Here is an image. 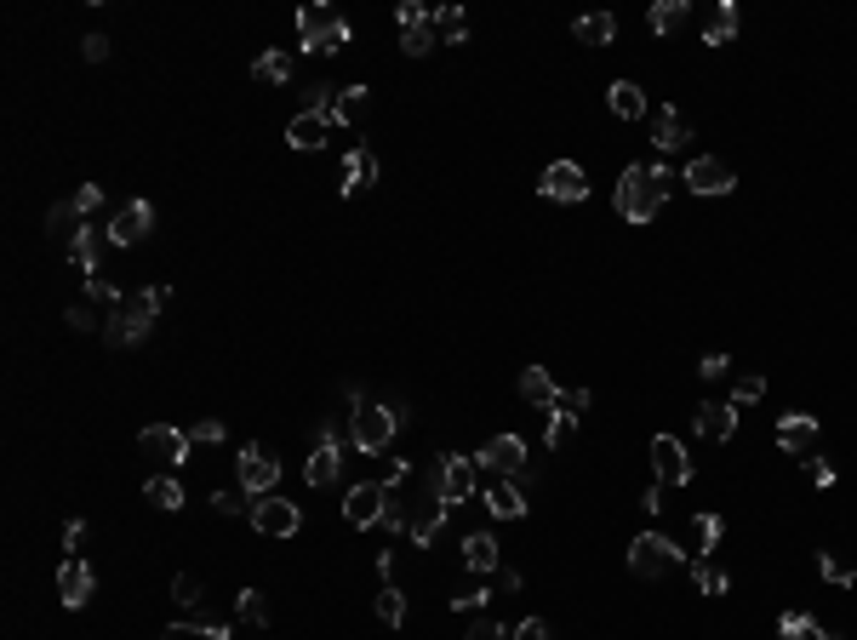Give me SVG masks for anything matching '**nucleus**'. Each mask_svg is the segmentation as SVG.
I'll return each mask as SVG.
<instances>
[{"label": "nucleus", "instance_id": "69168bd1", "mask_svg": "<svg viewBox=\"0 0 857 640\" xmlns=\"http://www.w3.org/2000/svg\"><path fill=\"white\" fill-rule=\"evenodd\" d=\"M423 18H429V12H423L418 0H400V12H395V23H400V29H406V23H423Z\"/></svg>", "mask_w": 857, "mask_h": 640}, {"label": "nucleus", "instance_id": "473e14b6", "mask_svg": "<svg viewBox=\"0 0 857 640\" xmlns=\"http://www.w3.org/2000/svg\"><path fill=\"white\" fill-rule=\"evenodd\" d=\"M686 12H692L686 0H658V6L646 12V23H652V35H675L680 23H686Z\"/></svg>", "mask_w": 857, "mask_h": 640}, {"label": "nucleus", "instance_id": "0e129e2a", "mask_svg": "<svg viewBox=\"0 0 857 640\" xmlns=\"http://www.w3.org/2000/svg\"><path fill=\"white\" fill-rule=\"evenodd\" d=\"M80 543H86V520H69V526H63V549L80 555Z\"/></svg>", "mask_w": 857, "mask_h": 640}, {"label": "nucleus", "instance_id": "79ce46f5", "mask_svg": "<svg viewBox=\"0 0 857 640\" xmlns=\"http://www.w3.org/2000/svg\"><path fill=\"white\" fill-rule=\"evenodd\" d=\"M818 578H823V583H835V589H852L857 572H852V566H846L840 555H829V549H823V555H818Z\"/></svg>", "mask_w": 857, "mask_h": 640}, {"label": "nucleus", "instance_id": "f8f14e48", "mask_svg": "<svg viewBox=\"0 0 857 640\" xmlns=\"http://www.w3.org/2000/svg\"><path fill=\"white\" fill-rule=\"evenodd\" d=\"M155 229V206L149 200H126L115 218L103 223V235H109V246H138L143 235Z\"/></svg>", "mask_w": 857, "mask_h": 640}, {"label": "nucleus", "instance_id": "5fc2aeb1", "mask_svg": "<svg viewBox=\"0 0 857 640\" xmlns=\"http://www.w3.org/2000/svg\"><path fill=\"white\" fill-rule=\"evenodd\" d=\"M86 298H92V303H109V309H120V303H126V298H120V292H115V286H109L103 275L86 280Z\"/></svg>", "mask_w": 857, "mask_h": 640}, {"label": "nucleus", "instance_id": "603ef678", "mask_svg": "<svg viewBox=\"0 0 857 640\" xmlns=\"http://www.w3.org/2000/svg\"><path fill=\"white\" fill-rule=\"evenodd\" d=\"M589 400H595L589 389H560L555 406H560V412H572V418H583V412H589Z\"/></svg>", "mask_w": 857, "mask_h": 640}, {"label": "nucleus", "instance_id": "f704fd0d", "mask_svg": "<svg viewBox=\"0 0 857 640\" xmlns=\"http://www.w3.org/2000/svg\"><path fill=\"white\" fill-rule=\"evenodd\" d=\"M720 532H726V520H720V515H692V543H698V560H709L720 549Z\"/></svg>", "mask_w": 857, "mask_h": 640}, {"label": "nucleus", "instance_id": "de8ad7c7", "mask_svg": "<svg viewBox=\"0 0 857 640\" xmlns=\"http://www.w3.org/2000/svg\"><path fill=\"white\" fill-rule=\"evenodd\" d=\"M755 400H766V378H738L732 383V406H755Z\"/></svg>", "mask_w": 857, "mask_h": 640}, {"label": "nucleus", "instance_id": "4468645a", "mask_svg": "<svg viewBox=\"0 0 857 640\" xmlns=\"http://www.w3.org/2000/svg\"><path fill=\"white\" fill-rule=\"evenodd\" d=\"M686 189H692V195H732V189H738V172L720 155H698L686 166Z\"/></svg>", "mask_w": 857, "mask_h": 640}, {"label": "nucleus", "instance_id": "2f4dec72", "mask_svg": "<svg viewBox=\"0 0 857 640\" xmlns=\"http://www.w3.org/2000/svg\"><path fill=\"white\" fill-rule=\"evenodd\" d=\"M732 35H738V6H732V0H720L715 18H709V29H703V46H726Z\"/></svg>", "mask_w": 857, "mask_h": 640}, {"label": "nucleus", "instance_id": "ddd939ff", "mask_svg": "<svg viewBox=\"0 0 857 640\" xmlns=\"http://www.w3.org/2000/svg\"><path fill=\"white\" fill-rule=\"evenodd\" d=\"M652 469H658L663 486H686V480L698 475L692 452H686V446H680L675 435H658V440H652Z\"/></svg>", "mask_w": 857, "mask_h": 640}, {"label": "nucleus", "instance_id": "bf43d9fd", "mask_svg": "<svg viewBox=\"0 0 857 640\" xmlns=\"http://www.w3.org/2000/svg\"><path fill=\"white\" fill-rule=\"evenodd\" d=\"M515 640H555V629H549L543 618H520L515 623Z\"/></svg>", "mask_w": 857, "mask_h": 640}, {"label": "nucleus", "instance_id": "774afa93", "mask_svg": "<svg viewBox=\"0 0 857 640\" xmlns=\"http://www.w3.org/2000/svg\"><path fill=\"white\" fill-rule=\"evenodd\" d=\"M166 640H172V635H166Z\"/></svg>", "mask_w": 857, "mask_h": 640}, {"label": "nucleus", "instance_id": "864d4df0", "mask_svg": "<svg viewBox=\"0 0 857 640\" xmlns=\"http://www.w3.org/2000/svg\"><path fill=\"white\" fill-rule=\"evenodd\" d=\"M800 463H806V480H812V486H835V463H829V458L812 452V458H800Z\"/></svg>", "mask_w": 857, "mask_h": 640}, {"label": "nucleus", "instance_id": "6ab92c4d", "mask_svg": "<svg viewBox=\"0 0 857 640\" xmlns=\"http://www.w3.org/2000/svg\"><path fill=\"white\" fill-rule=\"evenodd\" d=\"M463 566H469V572H480V578H498L503 543L492 538V532H469V538H463Z\"/></svg>", "mask_w": 857, "mask_h": 640}, {"label": "nucleus", "instance_id": "a211bd4d", "mask_svg": "<svg viewBox=\"0 0 857 640\" xmlns=\"http://www.w3.org/2000/svg\"><path fill=\"white\" fill-rule=\"evenodd\" d=\"M778 446L783 452H795V458H812V452H818V418H812V412H789V418H778Z\"/></svg>", "mask_w": 857, "mask_h": 640}, {"label": "nucleus", "instance_id": "7ed1b4c3", "mask_svg": "<svg viewBox=\"0 0 857 640\" xmlns=\"http://www.w3.org/2000/svg\"><path fill=\"white\" fill-rule=\"evenodd\" d=\"M680 566H692L686 560V549H680L675 538H663V532H640L635 543H629V572L635 578H663V572H680Z\"/></svg>", "mask_w": 857, "mask_h": 640}, {"label": "nucleus", "instance_id": "6e6552de", "mask_svg": "<svg viewBox=\"0 0 857 640\" xmlns=\"http://www.w3.org/2000/svg\"><path fill=\"white\" fill-rule=\"evenodd\" d=\"M235 480L252 492V498H269L280 486V458L269 452V446H240V458H235Z\"/></svg>", "mask_w": 857, "mask_h": 640}, {"label": "nucleus", "instance_id": "9b49d317", "mask_svg": "<svg viewBox=\"0 0 857 640\" xmlns=\"http://www.w3.org/2000/svg\"><path fill=\"white\" fill-rule=\"evenodd\" d=\"M189 446H195V440H189V429H178V423H149V429L138 435V452H149V458H160V463H172V469H178V463H189Z\"/></svg>", "mask_w": 857, "mask_h": 640}, {"label": "nucleus", "instance_id": "680f3d73", "mask_svg": "<svg viewBox=\"0 0 857 640\" xmlns=\"http://www.w3.org/2000/svg\"><path fill=\"white\" fill-rule=\"evenodd\" d=\"M80 58L103 63V58H109V35H86V40H80Z\"/></svg>", "mask_w": 857, "mask_h": 640}, {"label": "nucleus", "instance_id": "c03bdc74", "mask_svg": "<svg viewBox=\"0 0 857 640\" xmlns=\"http://www.w3.org/2000/svg\"><path fill=\"white\" fill-rule=\"evenodd\" d=\"M252 492H246V486H223V492H212V509H218V515H252Z\"/></svg>", "mask_w": 857, "mask_h": 640}, {"label": "nucleus", "instance_id": "1a4fd4ad", "mask_svg": "<svg viewBox=\"0 0 857 640\" xmlns=\"http://www.w3.org/2000/svg\"><path fill=\"white\" fill-rule=\"evenodd\" d=\"M252 526H258L263 538H298L303 509H298L292 498H280V492H269V498H252Z\"/></svg>", "mask_w": 857, "mask_h": 640}, {"label": "nucleus", "instance_id": "f03ea898", "mask_svg": "<svg viewBox=\"0 0 857 640\" xmlns=\"http://www.w3.org/2000/svg\"><path fill=\"white\" fill-rule=\"evenodd\" d=\"M166 303H172V286H143V292H132L120 309H109L103 343H109V349H132V343H143L149 332H155V315L166 309Z\"/></svg>", "mask_w": 857, "mask_h": 640}, {"label": "nucleus", "instance_id": "ea45409f", "mask_svg": "<svg viewBox=\"0 0 857 640\" xmlns=\"http://www.w3.org/2000/svg\"><path fill=\"white\" fill-rule=\"evenodd\" d=\"M252 75L269 80V86H286V80H292V52H263V58L252 63Z\"/></svg>", "mask_w": 857, "mask_h": 640}, {"label": "nucleus", "instance_id": "58836bf2", "mask_svg": "<svg viewBox=\"0 0 857 640\" xmlns=\"http://www.w3.org/2000/svg\"><path fill=\"white\" fill-rule=\"evenodd\" d=\"M166 635L172 640H235V629H229V623H172V629H166Z\"/></svg>", "mask_w": 857, "mask_h": 640}, {"label": "nucleus", "instance_id": "6e6d98bb", "mask_svg": "<svg viewBox=\"0 0 857 640\" xmlns=\"http://www.w3.org/2000/svg\"><path fill=\"white\" fill-rule=\"evenodd\" d=\"M486 600H492V589H463V595H452V612H463V618H469V612H480Z\"/></svg>", "mask_w": 857, "mask_h": 640}, {"label": "nucleus", "instance_id": "20e7f679", "mask_svg": "<svg viewBox=\"0 0 857 640\" xmlns=\"http://www.w3.org/2000/svg\"><path fill=\"white\" fill-rule=\"evenodd\" d=\"M298 40H303V52L332 58V52L349 46V23H343L332 6H303V12H298Z\"/></svg>", "mask_w": 857, "mask_h": 640}, {"label": "nucleus", "instance_id": "f257e3e1", "mask_svg": "<svg viewBox=\"0 0 857 640\" xmlns=\"http://www.w3.org/2000/svg\"><path fill=\"white\" fill-rule=\"evenodd\" d=\"M669 189H675V172H669L663 160H652V166H629V172L618 178L612 206H618V218H629V223H652L663 212Z\"/></svg>", "mask_w": 857, "mask_h": 640}, {"label": "nucleus", "instance_id": "c85d7f7f", "mask_svg": "<svg viewBox=\"0 0 857 640\" xmlns=\"http://www.w3.org/2000/svg\"><path fill=\"white\" fill-rule=\"evenodd\" d=\"M326 132H332V126H326L320 115H309V109H303V115L286 126V143H292V149H320V143H326Z\"/></svg>", "mask_w": 857, "mask_h": 640}, {"label": "nucleus", "instance_id": "a878e982", "mask_svg": "<svg viewBox=\"0 0 857 640\" xmlns=\"http://www.w3.org/2000/svg\"><path fill=\"white\" fill-rule=\"evenodd\" d=\"M572 35H578L583 46H612V40H618V18H612V12H589V18L572 23Z\"/></svg>", "mask_w": 857, "mask_h": 640}, {"label": "nucleus", "instance_id": "a19ab883", "mask_svg": "<svg viewBox=\"0 0 857 640\" xmlns=\"http://www.w3.org/2000/svg\"><path fill=\"white\" fill-rule=\"evenodd\" d=\"M463 640H503V623L492 618L486 606H480V612H469V618H463Z\"/></svg>", "mask_w": 857, "mask_h": 640}, {"label": "nucleus", "instance_id": "bb28decb", "mask_svg": "<svg viewBox=\"0 0 857 640\" xmlns=\"http://www.w3.org/2000/svg\"><path fill=\"white\" fill-rule=\"evenodd\" d=\"M606 103H612V115H618V120H640V115H646V92H640L635 80H612Z\"/></svg>", "mask_w": 857, "mask_h": 640}, {"label": "nucleus", "instance_id": "dca6fc26", "mask_svg": "<svg viewBox=\"0 0 857 640\" xmlns=\"http://www.w3.org/2000/svg\"><path fill=\"white\" fill-rule=\"evenodd\" d=\"M475 463L480 469H492V475H520V469H526V440L520 435H492L475 452Z\"/></svg>", "mask_w": 857, "mask_h": 640}, {"label": "nucleus", "instance_id": "3c124183", "mask_svg": "<svg viewBox=\"0 0 857 640\" xmlns=\"http://www.w3.org/2000/svg\"><path fill=\"white\" fill-rule=\"evenodd\" d=\"M189 440H195V446H218V440H223V423L218 418H195V423H189Z\"/></svg>", "mask_w": 857, "mask_h": 640}, {"label": "nucleus", "instance_id": "13d9d810", "mask_svg": "<svg viewBox=\"0 0 857 640\" xmlns=\"http://www.w3.org/2000/svg\"><path fill=\"white\" fill-rule=\"evenodd\" d=\"M98 206H103V189H98V183H80V195H75V212H80V218H92Z\"/></svg>", "mask_w": 857, "mask_h": 640}, {"label": "nucleus", "instance_id": "c756f323", "mask_svg": "<svg viewBox=\"0 0 857 640\" xmlns=\"http://www.w3.org/2000/svg\"><path fill=\"white\" fill-rule=\"evenodd\" d=\"M400 52H406V58H429V52H435V12L423 23H406V29H400Z\"/></svg>", "mask_w": 857, "mask_h": 640}, {"label": "nucleus", "instance_id": "72a5a7b5", "mask_svg": "<svg viewBox=\"0 0 857 640\" xmlns=\"http://www.w3.org/2000/svg\"><path fill=\"white\" fill-rule=\"evenodd\" d=\"M692 589H698V595H726L732 578H726V566H715V560H692Z\"/></svg>", "mask_w": 857, "mask_h": 640}, {"label": "nucleus", "instance_id": "8fccbe9b", "mask_svg": "<svg viewBox=\"0 0 857 640\" xmlns=\"http://www.w3.org/2000/svg\"><path fill=\"white\" fill-rule=\"evenodd\" d=\"M69 223H86V218H80V212H75V200H58V206L46 212V229H52V235H63Z\"/></svg>", "mask_w": 857, "mask_h": 640}, {"label": "nucleus", "instance_id": "412c9836", "mask_svg": "<svg viewBox=\"0 0 857 640\" xmlns=\"http://www.w3.org/2000/svg\"><path fill=\"white\" fill-rule=\"evenodd\" d=\"M703 440H732L738 435V406H720V400H703L698 412H692Z\"/></svg>", "mask_w": 857, "mask_h": 640}, {"label": "nucleus", "instance_id": "c9c22d12", "mask_svg": "<svg viewBox=\"0 0 857 640\" xmlns=\"http://www.w3.org/2000/svg\"><path fill=\"white\" fill-rule=\"evenodd\" d=\"M143 498L155 503V509H183V486L172 475H149L143 480Z\"/></svg>", "mask_w": 857, "mask_h": 640}, {"label": "nucleus", "instance_id": "7c9ffc66", "mask_svg": "<svg viewBox=\"0 0 857 640\" xmlns=\"http://www.w3.org/2000/svg\"><path fill=\"white\" fill-rule=\"evenodd\" d=\"M778 635L783 640H840V635H829L823 623H812L806 612H783V618H778Z\"/></svg>", "mask_w": 857, "mask_h": 640}, {"label": "nucleus", "instance_id": "e433bc0d", "mask_svg": "<svg viewBox=\"0 0 857 640\" xmlns=\"http://www.w3.org/2000/svg\"><path fill=\"white\" fill-rule=\"evenodd\" d=\"M235 618L246 623V629H263V623H269V600H263V589H240V595H235Z\"/></svg>", "mask_w": 857, "mask_h": 640}, {"label": "nucleus", "instance_id": "338daca9", "mask_svg": "<svg viewBox=\"0 0 857 640\" xmlns=\"http://www.w3.org/2000/svg\"><path fill=\"white\" fill-rule=\"evenodd\" d=\"M498 589H503V595H515V589H520V572H515V566H498Z\"/></svg>", "mask_w": 857, "mask_h": 640}, {"label": "nucleus", "instance_id": "37998d69", "mask_svg": "<svg viewBox=\"0 0 857 640\" xmlns=\"http://www.w3.org/2000/svg\"><path fill=\"white\" fill-rule=\"evenodd\" d=\"M572 429H578V418H572V412H549V429H543V446H549V452H560V446H566V440H572Z\"/></svg>", "mask_w": 857, "mask_h": 640}, {"label": "nucleus", "instance_id": "5701e85b", "mask_svg": "<svg viewBox=\"0 0 857 640\" xmlns=\"http://www.w3.org/2000/svg\"><path fill=\"white\" fill-rule=\"evenodd\" d=\"M103 240H109V235H103V229H92V223H80V229H75V240H69V263H75V269H80L86 280L98 275Z\"/></svg>", "mask_w": 857, "mask_h": 640}, {"label": "nucleus", "instance_id": "4be33fe9", "mask_svg": "<svg viewBox=\"0 0 857 640\" xmlns=\"http://www.w3.org/2000/svg\"><path fill=\"white\" fill-rule=\"evenodd\" d=\"M652 143H658L663 155L686 149V143H692V120L680 115V109H658V115H652Z\"/></svg>", "mask_w": 857, "mask_h": 640}, {"label": "nucleus", "instance_id": "f3484780", "mask_svg": "<svg viewBox=\"0 0 857 640\" xmlns=\"http://www.w3.org/2000/svg\"><path fill=\"white\" fill-rule=\"evenodd\" d=\"M92 589H98V572H92V566H86L80 555H69V560L58 566V600L69 606V612H80V606L92 600Z\"/></svg>", "mask_w": 857, "mask_h": 640}, {"label": "nucleus", "instance_id": "49530a36", "mask_svg": "<svg viewBox=\"0 0 857 640\" xmlns=\"http://www.w3.org/2000/svg\"><path fill=\"white\" fill-rule=\"evenodd\" d=\"M378 618L389 623V629H395V623H406V595H400L395 583H389V589L378 595Z\"/></svg>", "mask_w": 857, "mask_h": 640}, {"label": "nucleus", "instance_id": "0eeeda50", "mask_svg": "<svg viewBox=\"0 0 857 640\" xmlns=\"http://www.w3.org/2000/svg\"><path fill=\"white\" fill-rule=\"evenodd\" d=\"M343 446H349V435H343L338 423H320L315 452H309V463H303V480H309V486H332L338 469H343Z\"/></svg>", "mask_w": 857, "mask_h": 640}, {"label": "nucleus", "instance_id": "09e8293b", "mask_svg": "<svg viewBox=\"0 0 857 640\" xmlns=\"http://www.w3.org/2000/svg\"><path fill=\"white\" fill-rule=\"evenodd\" d=\"M172 600H178V606H200V578L195 572H178V578H172Z\"/></svg>", "mask_w": 857, "mask_h": 640}, {"label": "nucleus", "instance_id": "cd10ccee", "mask_svg": "<svg viewBox=\"0 0 857 640\" xmlns=\"http://www.w3.org/2000/svg\"><path fill=\"white\" fill-rule=\"evenodd\" d=\"M555 378H549V366H526L520 372V400H532V406H555Z\"/></svg>", "mask_w": 857, "mask_h": 640}, {"label": "nucleus", "instance_id": "39448f33", "mask_svg": "<svg viewBox=\"0 0 857 640\" xmlns=\"http://www.w3.org/2000/svg\"><path fill=\"white\" fill-rule=\"evenodd\" d=\"M400 423H406L400 406H360L355 418H349V446L355 452H383L400 435Z\"/></svg>", "mask_w": 857, "mask_h": 640}, {"label": "nucleus", "instance_id": "aec40b11", "mask_svg": "<svg viewBox=\"0 0 857 640\" xmlns=\"http://www.w3.org/2000/svg\"><path fill=\"white\" fill-rule=\"evenodd\" d=\"M378 183V155H372V143H355L349 155H343V195H360V189H372Z\"/></svg>", "mask_w": 857, "mask_h": 640}, {"label": "nucleus", "instance_id": "4c0bfd02", "mask_svg": "<svg viewBox=\"0 0 857 640\" xmlns=\"http://www.w3.org/2000/svg\"><path fill=\"white\" fill-rule=\"evenodd\" d=\"M435 35L446 40V46H463V40H469V18H463L458 6H435Z\"/></svg>", "mask_w": 857, "mask_h": 640}, {"label": "nucleus", "instance_id": "4d7b16f0", "mask_svg": "<svg viewBox=\"0 0 857 640\" xmlns=\"http://www.w3.org/2000/svg\"><path fill=\"white\" fill-rule=\"evenodd\" d=\"M726 372H732V360H726V355H703V360H698V378H703V383H720Z\"/></svg>", "mask_w": 857, "mask_h": 640}, {"label": "nucleus", "instance_id": "e2e57ef3", "mask_svg": "<svg viewBox=\"0 0 857 640\" xmlns=\"http://www.w3.org/2000/svg\"><path fill=\"white\" fill-rule=\"evenodd\" d=\"M640 509H646V515H663V509H669V503H663V480H658V486H646V492H640Z\"/></svg>", "mask_w": 857, "mask_h": 640}, {"label": "nucleus", "instance_id": "052dcab7", "mask_svg": "<svg viewBox=\"0 0 857 640\" xmlns=\"http://www.w3.org/2000/svg\"><path fill=\"white\" fill-rule=\"evenodd\" d=\"M63 320H69L75 332H98V315H92V309H80V303H69V309H63Z\"/></svg>", "mask_w": 857, "mask_h": 640}, {"label": "nucleus", "instance_id": "a18cd8bd", "mask_svg": "<svg viewBox=\"0 0 857 640\" xmlns=\"http://www.w3.org/2000/svg\"><path fill=\"white\" fill-rule=\"evenodd\" d=\"M360 103H366V86H338V120L332 126H355Z\"/></svg>", "mask_w": 857, "mask_h": 640}, {"label": "nucleus", "instance_id": "2eb2a0df", "mask_svg": "<svg viewBox=\"0 0 857 640\" xmlns=\"http://www.w3.org/2000/svg\"><path fill=\"white\" fill-rule=\"evenodd\" d=\"M538 189H543L549 200H560V206H578V200H589V178H583L578 160H555V166L543 172Z\"/></svg>", "mask_w": 857, "mask_h": 640}, {"label": "nucleus", "instance_id": "423d86ee", "mask_svg": "<svg viewBox=\"0 0 857 640\" xmlns=\"http://www.w3.org/2000/svg\"><path fill=\"white\" fill-rule=\"evenodd\" d=\"M480 463L475 458H463V452H446V458L435 463V498L452 509V503H469L475 498V486H480V475H475Z\"/></svg>", "mask_w": 857, "mask_h": 640}, {"label": "nucleus", "instance_id": "b1692460", "mask_svg": "<svg viewBox=\"0 0 857 640\" xmlns=\"http://www.w3.org/2000/svg\"><path fill=\"white\" fill-rule=\"evenodd\" d=\"M480 498H486V509H492L498 520H520V515H526V492H520L515 480H498V486H486Z\"/></svg>", "mask_w": 857, "mask_h": 640}, {"label": "nucleus", "instance_id": "393cba45", "mask_svg": "<svg viewBox=\"0 0 857 640\" xmlns=\"http://www.w3.org/2000/svg\"><path fill=\"white\" fill-rule=\"evenodd\" d=\"M446 515H452V509H446L440 498H429V509H423V515H412V520H406V538L418 543V549H429V543L440 538V526H446Z\"/></svg>", "mask_w": 857, "mask_h": 640}, {"label": "nucleus", "instance_id": "9d476101", "mask_svg": "<svg viewBox=\"0 0 857 640\" xmlns=\"http://www.w3.org/2000/svg\"><path fill=\"white\" fill-rule=\"evenodd\" d=\"M383 498H389V486H378V480H355V486L343 492V520H349L355 532L383 526Z\"/></svg>", "mask_w": 857, "mask_h": 640}]
</instances>
